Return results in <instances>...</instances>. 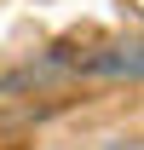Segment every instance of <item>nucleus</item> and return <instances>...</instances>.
<instances>
[{
	"mask_svg": "<svg viewBox=\"0 0 144 150\" xmlns=\"http://www.w3.org/2000/svg\"><path fill=\"white\" fill-rule=\"evenodd\" d=\"M75 75H81V81H127V87H138L144 81V35L109 40L98 52L75 58Z\"/></svg>",
	"mask_w": 144,
	"mask_h": 150,
	"instance_id": "f257e3e1",
	"label": "nucleus"
},
{
	"mask_svg": "<svg viewBox=\"0 0 144 150\" xmlns=\"http://www.w3.org/2000/svg\"><path fill=\"white\" fill-rule=\"evenodd\" d=\"M104 150H144V133H121V139H109Z\"/></svg>",
	"mask_w": 144,
	"mask_h": 150,
	"instance_id": "f03ea898",
	"label": "nucleus"
}]
</instances>
